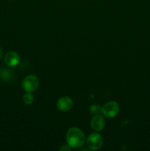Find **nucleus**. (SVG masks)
I'll list each match as a JSON object with an SVG mask.
<instances>
[{
	"label": "nucleus",
	"mask_w": 150,
	"mask_h": 151,
	"mask_svg": "<svg viewBox=\"0 0 150 151\" xmlns=\"http://www.w3.org/2000/svg\"><path fill=\"white\" fill-rule=\"evenodd\" d=\"M3 56V51L1 48H0V58Z\"/></svg>",
	"instance_id": "11"
},
{
	"label": "nucleus",
	"mask_w": 150,
	"mask_h": 151,
	"mask_svg": "<svg viewBox=\"0 0 150 151\" xmlns=\"http://www.w3.org/2000/svg\"><path fill=\"white\" fill-rule=\"evenodd\" d=\"M39 79L35 75H27L22 81V88L26 92H33L39 86Z\"/></svg>",
	"instance_id": "3"
},
{
	"label": "nucleus",
	"mask_w": 150,
	"mask_h": 151,
	"mask_svg": "<svg viewBox=\"0 0 150 151\" xmlns=\"http://www.w3.org/2000/svg\"><path fill=\"white\" fill-rule=\"evenodd\" d=\"M103 137L96 132L92 133L87 138V146L91 150H97L103 145Z\"/></svg>",
	"instance_id": "4"
},
{
	"label": "nucleus",
	"mask_w": 150,
	"mask_h": 151,
	"mask_svg": "<svg viewBox=\"0 0 150 151\" xmlns=\"http://www.w3.org/2000/svg\"><path fill=\"white\" fill-rule=\"evenodd\" d=\"M34 101V96L31 92H26L23 96V102L26 105H31Z\"/></svg>",
	"instance_id": "8"
},
{
	"label": "nucleus",
	"mask_w": 150,
	"mask_h": 151,
	"mask_svg": "<svg viewBox=\"0 0 150 151\" xmlns=\"http://www.w3.org/2000/svg\"><path fill=\"white\" fill-rule=\"evenodd\" d=\"M66 142L71 148L76 149L82 147L85 142V136L81 129L72 127L66 133Z\"/></svg>",
	"instance_id": "1"
},
{
	"label": "nucleus",
	"mask_w": 150,
	"mask_h": 151,
	"mask_svg": "<svg viewBox=\"0 0 150 151\" xmlns=\"http://www.w3.org/2000/svg\"><path fill=\"white\" fill-rule=\"evenodd\" d=\"M119 106L115 101H109L101 106V114L106 118H113L119 114Z\"/></svg>",
	"instance_id": "2"
},
{
	"label": "nucleus",
	"mask_w": 150,
	"mask_h": 151,
	"mask_svg": "<svg viewBox=\"0 0 150 151\" xmlns=\"http://www.w3.org/2000/svg\"><path fill=\"white\" fill-rule=\"evenodd\" d=\"M71 149V147L67 144V145H62L61 147H60V151H70Z\"/></svg>",
	"instance_id": "10"
},
{
	"label": "nucleus",
	"mask_w": 150,
	"mask_h": 151,
	"mask_svg": "<svg viewBox=\"0 0 150 151\" xmlns=\"http://www.w3.org/2000/svg\"><path fill=\"white\" fill-rule=\"evenodd\" d=\"M101 107H100L98 105H93L90 108V111L92 114H99L101 113Z\"/></svg>",
	"instance_id": "9"
},
{
	"label": "nucleus",
	"mask_w": 150,
	"mask_h": 151,
	"mask_svg": "<svg viewBox=\"0 0 150 151\" xmlns=\"http://www.w3.org/2000/svg\"><path fill=\"white\" fill-rule=\"evenodd\" d=\"M20 62V57L16 52H8L4 56V63L10 67L17 66Z\"/></svg>",
	"instance_id": "7"
},
{
	"label": "nucleus",
	"mask_w": 150,
	"mask_h": 151,
	"mask_svg": "<svg viewBox=\"0 0 150 151\" xmlns=\"http://www.w3.org/2000/svg\"><path fill=\"white\" fill-rule=\"evenodd\" d=\"M105 126V120L104 117L99 114H96L91 120V127L95 131H101Z\"/></svg>",
	"instance_id": "6"
},
{
	"label": "nucleus",
	"mask_w": 150,
	"mask_h": 151,
	"mask_svg": "<svg viewBox=\"0 0 150 151\" xmlns=\"http://www.w3.org/2000/svg\"><path fill=\"white\" fill-rule=\"evenodd\" d=\"M74 102L72 99L69 97H61L57 102V107L59 111L63 112L69 111L72 109Z\"/></svg>",
	"instance_id": "5"
}]
</instances>
